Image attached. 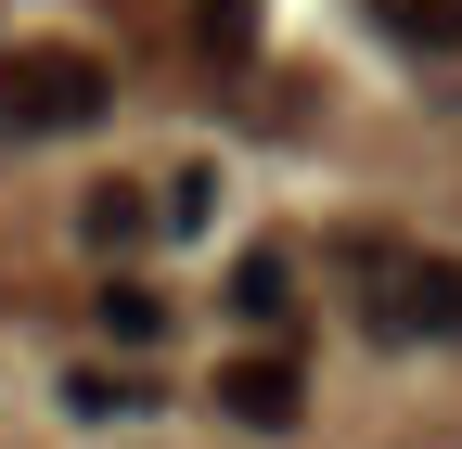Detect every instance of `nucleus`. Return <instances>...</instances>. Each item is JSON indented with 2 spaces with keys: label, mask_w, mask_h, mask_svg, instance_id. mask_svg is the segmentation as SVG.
<instances>
[{
  "label": "nucleus",
  "mask_w": 462,
  "mask_h": 449,
  "mask_svg": "<svg viewBox=\"0 0 462 449\" xmlns=\"http://www.w3.org/2000/svg\"><path fill=\"white\" fill-rule=\"evenodd\" d=\"M103 103H116L103 51H78V39H14L0 51V142H65Z\"/></svg>",
  "instance_id": "f257e3e1"
},
{
  "label": "nucleus",
  "mask_w": 462,
  "mask_h": 449,
  "mask_svg": "<svg viewBox=\"0 0 462 449\" xmlns=\"http://www.w3.org/2000/svg\"><path fill=\"white\" fill-rule=\"evenodd\" d=\"M360 321H373V347H462V257L373 244L360 257Z\"/></svg>",
  "instance_id": "f03ea898"
},
{
  "label": "nucleus",
  "mask_w": 462,
  "mask_h": 449,
  "mask_svg": "<svg viewBox=\"0 0 462 449\" xmlns=\"http://www.w3.org/2000/svg\"><path fill=\"white\" fill-rule=\"evenodd\" d=\"M218 411L231 424H296L309 411V372H296V347H282V334H270V347H245V360H218Z\"/></svg>",
  "instance_id": "7ed1b4c3"
},
{
  "label": "nucleus",
  "mask_w": 462,
  "mask_h": 449,
  "mask_svg": "<svg viewBox=\"0 0 462 449\" xmlns=\"http://www.w3.org/2000/svg\"><path fill=\"white\" fill-rule=\"evenodd\" d=\"M78 232H90L103 257H142V244L167 232V218H154V193H142V180H90V206H78Z\"/></svg>",
  "instance_id": "20e7f679"
},
{
  "label": "nucleus",
  "mask_w": 462,
  "mask_h": 449,
  "mask_svg": "<svg viewBox=\"0 0 462 449\" xmlns=\"http://www.w3.org/2000/svg\"><path fill=\"white\" fill-rule=\"evenodd\" d=\"M398 51H462V0H360Z\"/></svg>",
  "instance_id": "39448f33"
},
{
  "label": "nucleus",
  "mask_w": 462,
  "mask_h": 449,
  "mask_svg": "<svg viewBox=\"0 0 462 449\" xmlns=\"http://www.w3.org/2000/svg\"><path fill=\"white\" fill-rule=\"evenodd\" d=\"M154 399H167L154 372H65V411H78V424H116V411H154Z\"/></svg>",
  "instance_id": "423d86ee"
},
{
  "label": "nucleus",
  "mask_w": 462,
  "mask_h": 449,
  "mask_svg": "<svg viewBox=\"0 0 462 449\" xmlns=\"http://www.w3.org/2000/svg\"><path fill=\"white\" fill-rule=\"evenodd\" d=\"M193 51L206 65H257V0H193Z\"/></svg>",
  "instance_id": "0eeeda50"
},
{
  "label": "nucleus",
  "mask_w": 462,
  "mask_h": 449,
  "mask_svg": "<svg viewBox=\"0 0 462 449\" xmlns=\"http://www.w3.org/2000/svg\"><path fill=\"white\" fill-rule=\"evenodd\" d=\"M231 308H245V321H296V270H282V257H245V270H231Z\"/></svg>",
  "instance_id": "6e6552de"
},
{
  "label": "nucleus",
  "mask_w": 462,
  "mask_h": 449,
  "mask_svg": "<svg viewBox=\"0 0 462 449\" xmlns=\"http://www.w3.org/2000/svg\"><path fill=\"white\" fill-rule=\"evenodd\" d=\"M103 334H116V347H154V334H167V296L154 283H103Z\"/></svg>",
  "instance_id": "1a4fd4ad"
},
{
  "label": "nucleus",
  "mask_w": 462,
  "mask_h": 449,
  "mask_svg": "<svg viewBox=\"0 0 462 449\" xmlns=\"http://www.w3.org/2000/svg\"><path fill=\"white\" fill-rule=\"evenodd\" d=\"M206 206H218V180H206V167H180V180H167V193H154V218H167V232H193V218H206Z\"/></svg>",
  "instance_id": "9d476101"
}]
</instances>
